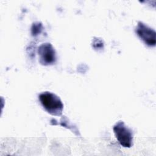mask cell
<instances>
[{"instance_id": "1", "label": "cell", "mask_w": 156, "mask_h": 156, "mask_svg": "<svg viewBox=\"0 0 156 156\" xmlns=\"http://www.w3.org/2000/svg\"><path fill=\"white\" fill-rule=\"evenodd\" d=\"M39 100L44 108L51 115L60 116L62 113L63 104L58 96L55 94L44 91L40 94Z\"/></svg>"}, {"instance_id": "2", "label": "cell", "mask_w": 156, "mask_h": 156, "mask_svg": "<svg viewBox=\"0 0 156 156\" xmlns=\"http://www.w3.org/2000/svg\"><path fill=\"white\" fill-rule=\"evenodd\" d=\"M116 138L120 144L124 147H130L133 144L132 130L125 125L123 121H118L113 127Z\"/></svg>"}, {"instance_id": "3", "label": "cell", "mask_w": 156, "mask_h": 156, "mask_svg": "<svg viewBox=\"0 0 156 156\" xmlns=\"http://www.w3.org/2000/svg\"><path fill=\"white\" fill-rule=\"evenodd\" d=\"M136 33L140 39L142 40L147 46H154L155 45V32L146 24L142 22H138L136 28Z\"/></svg>"}, {"instance_id": "4", "label": "cell", "mask_w": 156, "mask_h": 156, "mask_svg": "<svg viewBox=\"0 0 156 156\" xmlns=\"http://www.w3.org/2000/svg\"><path fill=\"white\" fill-rule=\"evenodd\" d=\"M38 53L40 62L43 65H51L56 60L55 49L49 43L41 44L38 48Z\"/></svg>"}, {"instance_id": "5", "label": "cell", "mask_w": 156, "mask_h": 156, "mask_svg": "<svg viewBox=\"0 0 156 156\" xmlns=\"http://www.w3.org/2000/svg\"><path fill=\"white\" fill-rule=\"evenodd\" d=\"M41 24H39V23H37V24H36V23L34 24L32 27V35H37V34L40 33L41 30Z\"/></svg>"}]
</instances>
